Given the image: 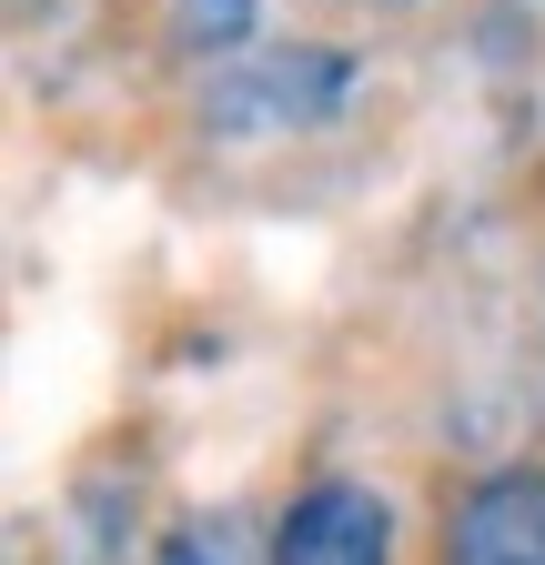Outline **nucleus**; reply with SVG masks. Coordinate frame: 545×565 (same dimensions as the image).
Wrapping results in <instances>:
<instances>
[{
    "instance_id": "f257e3e1",
    "label": "nucleus",
    "mask_w": 545,
    "mask_h": 565,
    "mask_svg": "<svg viewBox=\"0 0 545 565\" xmlns=\"http://www.w3.org/2000/svg\"><path fill=\"white\" fill-rule=\"evenodd\" d=\"M354 92V61H333V51H253L233 61L213 92H202V121H213L223 141H253V131H313L333 121Z\"/></svg>"
},
{
    "instance_id": "f03ea898",
    "label": "nucleus",
    "mask_w": 545,
    "mask_h": 565,
    "mask_svg": "<svg viewBox=\"0 0 545 565\" xmlns=\"http://www.w3.org/2000/svg\"><path fill=\"white\" fill-rule=\"evenodd\" d=\"M384 545H394V515L374 484H313L272 535V565H384Z\"/></svg>"
},
{
    "instance_id": "7ed1b4c3",
    "label": "nucleus",
    "mask_w": 545,
    "mask_h": 565,
    "mask_svg": "<svg viewBox=\"0 0 545 565\" xmlns=\"http://www.w3.org/2000/svg\"><path fill=\"white\" fill-rule=\"evenodd\" d=\"M445 565H545V484L535 475H495L455 505Z\"/></svg>"
},
{
    "instance_id": "20e7f679",
    "label": "nucleus",
    "mask_w": 545,
    "mask_h": 565,
    "mask_svg": "<svg viewBox=\"0 0 545 565\" xmlns=\"http://www.w3.org/2000/svg\"><path fill=\"white\" fill-rule=\"evenodd\" d=\"M172 41L182 51H243L253 41V0H172Z\"/></svg>"
},
{
    "instance_id": "39448f33",
    "label": "nucleus",
    "mask_w": 545,
    "mask_h": 565,
    "mask_svg": "<svg viewBox=\"0 0 545 565\" xmlns=\"http://www.w3.org/2000/svg\"><path fill=\"white\" fill-rule=\"evenodd\" d=\"M162 565H253V555H243V535H233L223 515H202V525H182V535H172V555H162Z\"/></svg>"
}]
</instances>
